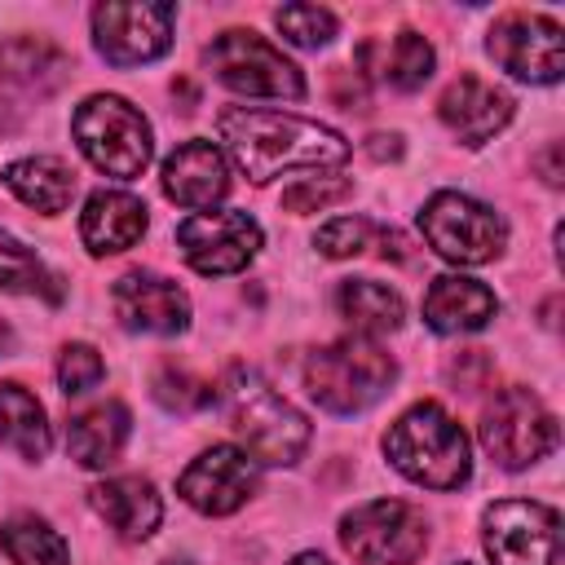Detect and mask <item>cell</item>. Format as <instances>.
<instances>
[{"label":"cell","mask_w":565,"mask_h":565,"mask_svg":"<svg viewBox=\"0 0 565 565\" xmlns=\"http://www.w3.org/2000/svg\"><path fill=\"white\" fill-rule=\"evenodd\" d=\"M486 49L508 75H516L525 84H556L565 75V35L543 13H508V18H499L490 26Z\"/></svg>","instance_id":"12"},{"label":"cell","mask_w":565,"mask_h":565,"mask_svg":"<svg viewBox=\"0 0 565 565\" xmlns=\"http://www.w3.org/2000/svg\"><path fill=\"white\" fill-rule=\"evenodd\" d=\"M481 446L508 472L530 468L556 446V415L539 402V393L503 388L481 415Z\"/></svg>","instance_id":"9"},{"label":"cell","mask_w":565,"mask_h":565,"mask_svg":"<svg viewBox=\"0 0 565 565\" xmlns=\"http://www.w3.org/2000/svg\"><path fill=\"white\" fill-rule=\"evenodd\" d=\"M9 344H13V331H9V322H4V318H0V353H4V349H9Z\"/></svg>","instance_id":"35"},{"label":"cell","mask_w":565,"mask_h":565,"mask_svg":"<svg viewBox=\"0 0 565 565\" xmlns=\"http://www.w3.org/2000/svg\"><path fill=\"white\" fill-rule=\"evenodd\" d=\"M481 543L494 565H556L561 516L534 499H499L481 516Z\"/></svg>","instance_id":"10"},{"label":"cell","mask_w":565,"mask_h":565,"mask_svg":"<svg viewBox=\"0 0 565 565\" xmlns=\"http://www.w3.org/2000/svg\"><path fill=\"white\" fill-rule=\"evenodd\" d=\"M0 291H18V296H44V300H62L57 278L44 269V260L18 243L13 234L0 230Z\"/></svg>","instance_id":"28"},{"label":"cell","mask_w":565,"mask_h":565,"mask_svg":"<svg viewBox=\"0 0 565 565\" xmlns=\"http://www.w3.org/2000/svg\"><path fill=\"white\" fill-rule=\"evenodd\" d=\"M203 62H207V71H212L225 88H234V93H243V97H274V102H296V97H305V75L296 71V62H287V57H282L269 40H260L256 31H243V26L221 31V35L207 44Z\"/></svg>","instance_id":"6"},{"label":"cell","mask_w":565,"mask_h":565,"mask_svg":"<svg viewBox=\"0 0 565 565\" xmlns=\"http://www.w3.org/2000/svg\"><path fill=\"white\" fill-rule=\"evenodd\" d=\"M419 230L428 247L450 265H486L508 243L503 216L459 190H437L419 212Z\"/></svg>","instance_id":"7"},{"label":"cell","mask_w":565,"mask_h":565,"mask_svg":"<svg viewBox=\"0 0 565 565\" xmlns=\"http://www.w3.org/2000/svg\"><path fill=\"white\" fill-rule=\"evenodd\" d=\"M66 71V53L53 49L40 35H13L0 44V75L13 84H31V88H49L57 84Z\"/></svg>","instance_id":"27"},{"label":"cell","mask_w":565,"mask_h":565,"mask_svg":"<svg viewBox=\"0 0 565 565\" xmlns=\"http://www.w3.org/2000/svg\"><path fill=\"white\" fill-rule=\"evenodd\" d=\"M102 375H106V362H102V353L93 344H66L62 349V358H57V384H62L66 397H79V393L97 388Z\"/></svg>","instance_id":"30"},{"label":"cell","mask_w":565,"mask_h":565,"mask_svg":"<svg viewBox=\"0 0 565 565\" xmlns=\"http://www.w3.org/2000/svg\"><path fill=\"white\" fill-rule=\"evenodd\" d=\"M146 234V203L128 190H93L79 212V238L93 256L128 252Z\"/></svg>","instance_id":"19"},{"label":"cell","mask_w":565,"mask_h":565,"mask_svg":"<svg viewBox=\"0 0 565 565\" xmlns=\"http://www.w3.org/2000/svg\"><path fill=\"white\" fill-rule=\"evenodd\" d=\"M335 309L340 318L353 327V335H388L402 327L406 318V305L393 287L375 282V278H344L340 291H335Z\"/></svg>","instance_id":"23"},{"label":"cell","mask_w":565,"mask_h":565,"mask_svg":"<svg viewBox=\"0 0 565 565\" xmlns=\"http://www.w3.org/2000/svg\"><path fill=\"white\" fill-rule=\"evenodd\" d=\"M366 53H380V62H375V75L384 79V84H393V88H402V93H415L428 75H433V44L419 35V31H397L384 49L380 44H366Z\"/></svg>","instance_id":"26"},{"label":"cell","mask_w":565,"mask_h":565,"mask_svg":"<svg viewBox=\"0 0 565 565\" xmlns=\"http://www.w3.org/2000/svg\"><path fill=\"white\" fill-rule=\"evenodd\" d=\"M115 318L141 335H181L190 327V296L150 269H132L110 287Z\"/></svg>","instance_id":"15"},{"label":"cell","mask_w":565,"mask_h":565,"mask_svg":"<svg viewBox=\"0 0 565 565\" xmlns=\"http://www.w3.org/2000/svg\"><path fill=\"white\" fill-rule=\"evenodd\" d=\"M0 552L13 565H71L66 539L40 516H9L0 525Z\"/></svg>","instance_id":"25"},{"label":"cell","mask_w":565,"mask_h":565,"mask_svg":"<svg viewBox=\"0 0 565 565\" xmlns=\"http://www.w3.org/2000/svg\"><path fill=\"white\" fill-rule=\"evenodd\" d=\"M71 132H75V146L84 150V159L115 181L141 177L154 154L146 115L115 93H93L88 102H79L71 115Z\"/></svg>","instance_id":"5"},{"label":"cell","mask_w":565,"mask_h":565,"mask_svg":"<svg viewBox=\"0 0 565 565\" xmlns=\"http://www.w3.org/2000/svg\"><path fill=\"white\" fill-rule=\"evenodd\" d=\"M216 132L230 150V159L238 163V172H247V181L265 185L278 172H296V168H335L349 159V141L305 115H282V110H252V106H230L216 119Z\"/></svg>","instance_id":"1"},{"label":"cell","mask_w":565,"mask_h":565,"mask_svg":"<svg viewBox=\"0 0 565 565\" xmlns=\"http://www.w3.org/2000/svg\"><path fill=\"white\" fill-rule=\"evenodd\" d=\"M177 247L199 274H238L260 252V225L247 212H194L177 225Z\"/></svg>","instance_id":"13"},{"label":"cell","mask_w":565,"mask_h":565,"mask_svg":"<svg viewBox=\"0 0 565 565\" xmlns=\"http://www.w3.org/2000/svg\"><path fill=\"white\" fill-rule=\"evenodd\" d=\"M499 313V300L486 282L468 278V274H441L428 282L424 291V322L441 335H463V331H481L490 318Z\"/></svg>","instance_id":"18"},{"label":"cell","mask_w":565,"mask_h":565,"mask_svg":"<svg viewBox=\"0 0 565 565\" xmlns=\"http://www.w3.org/2000/svg\"><path fill=\"white\" fill-rule=\"evenodd\" d=\"M172 4L154 0H106L93 9V44L110 66H141L172 44Z\"/></svg>","instance_id":"11"},{"label":"cell","mask_w":565,"mask_h":565,"mask_svg":"<svg viewBox=\"0 0 565 565\" xmlns=\"http://www.w3.org/2000/svg\"><path fill=\"white\" fill-rule=\"evenodd\" d=\"M154 397H159L163 406H172V411H199V406H207V402L216 397V388H212L207 380L190 375L185 366H163V371L154 375Z\"/></svg>","instance_id":"31"},{"label":"cell","mask_w":565,"mask_h":565,"mask_svg":"<svg viewBox=\"0 0 565 565\" xmlns=\"http://www.w3.org/2000/svg\"><path fill=\"white\" fill-rule=\"evenodd\" d=\"M512 106H516V102H512L503 88H494V84H486V79H477V75H459V79L441 93L437 115H441V124H446L463 146H481V141H490L494 132L508 128Z\"/></svg>","instance_id":"17"},{"label":"cell","mask_w":565,"mask_h":565,"mask_svg":"<svg viewBox=\"0 0 565 565\" xmlns=\"http://www.w3.org/2000/svg\"><path fill=\"white\" fill-rule=\"evenodd\" d=\"M305 388L309 397L331 411V415H358L366 406H375L393 380H397V362L366 335H344L331 340L322 349H313L305 358Z\"/></svg>","instance_id":"4"},{"label":"cell","mask_w":565,"mask_h":565,"mask_svg":"<svg viewBox=\"0 0 565 565\" xmlns=\"http://www.w3.org/2000/svg\"><path fill=\"white\" fill-rule=\"evenodd\" d=\"M340 543L362 565H415L428 547V521L402 499H371L340 516Z\"/></svg>","instance_id":"8"},{"label":"cell","mask_w":565,"mask_h":565,"mask_svg":"<svg viewBox=\"0 0 565 565\" xmlns=\"http://www.w3.org/2000/svg\"><path fill=\"white\" fill-rule=\"evenodd\" d=\"M163 194L181 207H194V212H212L225 194H230V163L225 154L194 137V141H181L168 159H163Z\"/></svg>","instance_id":"16"},{"label":"cell","mask_w":565,"mask_h":565,"mask_svg":"<svg viewBox=\"0 0 565 565\" xmlns=\"http://www.w3.org/2000/svg\"><path fill=\"white\" fill-rule=\"evenodd\" d=\"M128 441V406L102 402L66 424V450L79 468H110Z\"/></svg>","instance_id":"21"},{"label":"cell","mask_w":565,"mask_h":565,"mask_svg":"<svg viewBox=\"0 0 565 565\" xmlns=\"http://www.w3.org/2000/svg\"><path fill=\"white\" fill-rule=\"evenodd\" d=\"M371 234H375V225L366 216H335V221H327L318 230V252L331 256V260H344V256L366 252Z\"/></svg>","instance_id":"32"},{"label":"cell","mask_w":565,"mask_h":565,"mask_svg":"<svg viewBox=\"0 0 565 565\" xmlns=\"http://www.w3.org/2000/svg\"><path fill=\"white\" fill-rule=\"evenodd\" d=\"M230 428L256 463H296L309 446V419L252 366H234L221 384Z\"/></svg>","instance_id":"3"},{"label":"cell","mask_w":565,"mask_h":565,"mask_svg":"<svg viewBox=\"0 0 565 565\" xmlns=\"http://www.w3.org/2000/svg\"><path fill=\"white\" fill-rule=\"evenodd\" d=\"M274 22H278V31L296 49H322L335 35V13L331 9H318V4H282L274 13Z\"/></svg>","instance_id":"29"},{"label":"cell","mask_w":565,"mask_h":565,"mask_svg":"<svg viewBox=\"0 0 565 565\" xmlns=\"http://www.w3.org/2000/svg\"><path fill=\"white\" fill-rule=\"evenodd\" d=\"M388 463L428 490H459L472 472V446L455 415L437 402H415L397 415V424L384 433Z\"/></svg>","instance_id":"2"},{"label":"cell","mask_w":565,"mask_h":565,"mask_svg":"<svg viewBox=\"0 0 565 565\" xmlns=\"http://www.w3.org/2000/svg\"><path fill=\"white\" fill-rule=\"evenodd\" d=\"M349 190H353V185H349L344 177H305L300 185L282 190V207H287V212H322L327 203L344 199Z\"/></svg>","instance_id":"33"},{"label":"cell","mask_w":565,"mask_h":565,"mask_svg":"<svg viewBox=\"0 0 565 565\" xmlns=\"http://www.w3.org/2000/svg\"><path fill=\"white\" fill-rule=\"evenodd\" d=\"M0 441L9 450H18L22 459H44L49 441H53L40 397L13 380L0 384Z\"/></svg>","instance_id":"24"},{"label":"cell","mask_w":565,"mask_h":565,"mask_svg":"<svg viewBox=\"0 0 565 565\" xmlns=\"http://www.w3.org/2000/svg\"><path fill=\"white\" fill-rule=\"evenodd\" d=\"M88 503L128 543L150 539L154 525H159V516H163V503H159V494H154V486L146 477H110V481H97L88 490Z\"/></svg>","instance_id":"20"},{"label":"cell","mask_w":565,"mask_h":565,"mask_svg":"<svg viewBox=\"0 0 565 565\" xmlns=\"http://www.w3.org/2000/svg\"><path fill=\"white\" fill-rule=\"evenodd\" d=\"M260 486V463L238 450V446H212L199 459H190V468L177 477V494L207 516H230L238 512Z\"/></svg>","instance_id":"14"},{"label":"cell","mask_w":565,"mask_h":565,"mask_svg":"<svg viewBox=\"0 0 565 565\" xmlns=\"http://www.w3.org/2000/svg\"><path fill=\"white\" fill-rule=\"evenodd\" d=\"M4 185L35 212L44 216H57L66 212L71 194H75V172L57 159V154H31V159H18L4 168Z\"/></svg>","instance_id":"22"},{"label":"cell","mask_w":565,"mask_h":565,"mask_svg":"<svg viewBox=\"0 0 565 565\" xmlns=\"http://www.w3.org/2000/svg\"><path fill=\"white\" fill-rule=\"evenodd\" d=\"M291 565H331L322 552H300V556H291Z\"/></svg>","instance_id":"34"}]
</instances>
